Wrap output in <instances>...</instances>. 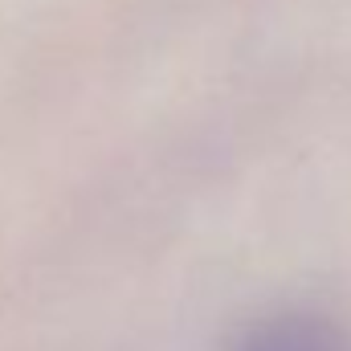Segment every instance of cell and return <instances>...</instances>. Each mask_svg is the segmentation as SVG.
Masks as SVG:
<instances>
[{
	"instance_id": "1",
	"label": "cell",
	"mask_w": 351,
	"mask_h": 351,
	"mask_svg": "<svg viewBox=\"0 0 351 351\" xmlns=\"http://www.w3.org/2000/svg\"><path fill=\"white\" fill-rule=\"evenodd\" d=\"M233 351H351L348 335L319 315H269L241 335Z\"/></svg>"
}]
</instances>
